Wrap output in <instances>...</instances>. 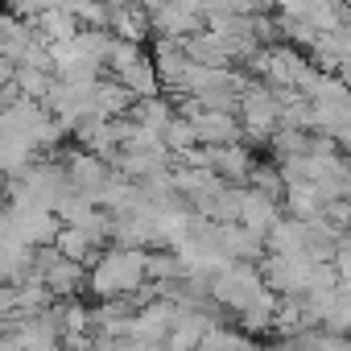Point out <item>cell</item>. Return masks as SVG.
Here are the masks:
<instances>
[{"label": "cell", "mask_w": 351, "mask_h": 351, "mask_svg": "<svg viewBox=\"0 0 351 351\" xmlns=\"http://www.w3.org/2000/svg\"><path fill=\"white\" fill-rule=\"evenodd\" d=\"M141 281H145V248H124V244H112L108 252H95L91 273H87V289L95 298L132 293Z\"/></svg>", "instance_id": "1"}, {"label": "cell", "mask_w": 351, "mask_h": 351, "mask_svg": "<svg viewBox=\"0 0 351 351\" xmlns=\"http://www.w3.org/2000/svg\"><path fill=\"white\" fill-rule=\"evenodd\" d=\"M265 289H269V285L261 281L256 261H228L223 269H215V273L207 277L211 302H219V306H228V310H236V314H240L244 306H252Z\"/></svg>", "instance_id": "2"}, {"label": "cell", "mask_w": 351, "mask_h": 351, "mask_svg": "<svg viewBox=\"0 0 351 351\" xmlns=\"http://www.w3.org/2000/svg\"><path fill=\"white\" fill-rule=\"evenodd\" d=\"M58 223L62 219L50 207H42V203H34V207H5V211H0V232L21 240V244H29V248L50 244L54 232H58Z\"/></svg>", "instance_id": "3"}, {"label": "cell", "mask_w": 351, "mask_h": 351, "mask_svg": "<svg viewBox=\"0 0 351 351\" xmlns=\"http://www.w3.org/2000/svg\"><path fill=\"white\" fill-rule=\"evenodd\" d=\"M145 5V17H149V34L157 38H186L195 29H203V13L191 9L186 0H141Z\"/></svg>", "instance_id": "4"}, {"label": "cell", "mask_w": 351, "mask_h": 351, "mask_svg": "<svg viewBox=\"0 0 351 351\" xmlns=\"http://www.w3.org/2000/svg\"><path fill=\"white\" fill-rule=\"evenodd\" d=\"M17 178L29 186V195H34V203H42V207H58L66 195H71V182H66V169H62V161H42V157H34Z\"/></svg>", "instance_id": "5"}, {"label": "cell", "mask_w": 351, "mask_h": 351, "mask_svg": "<svg viewBox=\"0 0 351 351\" xmlns=\"http://www.w3.org/2000/svg\"><path fill=\"white\" fill-rule=\"evenodd\" d=\"M62 169H66L71 191H75V195H87V199H95V191L104 186V178L112 173V165H108L104 157L87 153V149H75V153L62 161Z\"/></svg>", "instance_id": "6"}, {"label": "cell", "mask_w": 351, "mask_h": 351, "mask_svg": "<svg viewBox=\"0 0 351 351\" xmlns=\"http://www.w3.org/2000/svg\"><path fill=\"white\" fill-rule=\"evenodd\" d=\"M75 136H79V145L87 149V153H95V157H104L108 165H112V157L120 153V136H116V116H83L75 128H71Z\"/></svg>", "instance_id": "7"}, {"label": "cell", "mask_w": 351, "mask_h": 351, "mask_svg": "<svg viewBox=\"0 0 351 351\" xmlns=\"http://www.w3.org/2000/svg\"><path fill=\"white\" fill-rule=\"evenodd\" d=\"M277 215H281L277 195H265V191H256V186H244V191H240V211H236V223H244L248 232L265 236V232H269V223H273Z\"/></svg>", "instance_id": "8"}, {"label": "cell", "mask_w": 351, "mask_h": 351, "mask_svg": "<svg viewBox=\"0 0 351 351\" xmlns=\"http://www.w3.org/2000/svg\"><path fill=\"white\" fill-rule=\"evenodd\" d=\"M191 124H195V136L203 145H228V141H240V120L236 112H223V108H199L191 112Z\"/></svg>", "instance_id": "9"}, {"label": "cell", "mask_w": 351, "mask_h": 351, "mask_svg": "<svg viewBox=\"0 0 351 351\" xmlns=\"http://www.w3.org/2000/svg\"><path fill=\"white\" fill-rule=\"evenodd\" d=\"M306 50L318 71H335V75L347 71V29H318Z\"/></svg>", "instance_id": "10"}, {"label": "cell", "mask_w": 351, "mask_h": 351, "mask_svg": "<svg viewBox=\"0 0 351 351\" xmlns=\"http://www.w3.org/2000/svg\"><path fill=\"white\" fill-rule=\"evenodd\" d=\"M215 244L232 256V261H261L265 256V240L256 232H248L244 223H215Z\"/></svg>", "instance_id": "11"}, {"label": "cell", "mask_w": 351, "mask_h": 351, "mask_svg": "<svg viewBox=\"0 0 351 351\" xmlns=\"http://www.w3.org/2000/svg\"><path fill=\"white\" fill-rule=\"evenodd\" d=\"M248 165H252V153H248L240 141L211 145V169L219 173L223 182H244V178H248Z\"/></svg>", "instance_id": "12"}, {"label": "cell", "mask_w": 351, "mask_h": 351, "mask_svg": "<svg viewBox=\"0 0 351 351\" xmlns=\"http://www.w3.org/2000/svg\"><path fill=\"white\" fill-rule=\"evenodd\" d=\"M132 104V91L120 79H95L91 87V116H124Z\"/></svg>", "instance_id": "13"}, {"label": "cell", "mask_w": 351, "mask_h": 351, "mask_svg": "<svg viewBox=\"0 0 351 351\" xmlns=\"http://www.w3.org/2000/svg\"><path fill=\"white\" fill-rule=\"evenodd\" d=\"M153 71H157V79H161V87H173V79L182 75V66H186V54H182V42L178 38H157L153 42Z\"/></svg>", "instance_id": "14"}, {"label": "cell", "mask_w": 351, "mask_h": 351, "mask_svg": "<svg viewBox=\"0 0 351 351\" xmlns=\"http://www.w3.org/2000/svg\"><path fill=\"white\" fill-rule=\"evenodd\" d=\"M62 256H71V261H79V265H91L95 261V252H99V244L83 232V228H75V223H58V232H54V240H50Z\"/></svg>", "instance_id": "15"}, {"label": "cell", "mask_w": 351, "mask_h": 351, "mask_svg": "<svg viewBox=\"0 0 351 351\" xmlns=\"http://www.w3.org/2000/svg\"><path fill=\"white\" fill-rule=\"evenodd\" d=\"M173 112H178V108H173V104L157 91V95H141V99H132L124 116H128V120H136V124H145V128H153V132H161V128H165V120H169Z\"/></svg>", "instance_id": "16"}, {"label": "cell", "mask_w": 351, "mask_h": 351, "mask_svg": "<svg viewBox=\"0 0 351 351\" xmlns=\"http://www.w3.org/2000/svg\"><path fill=\"white\" fill-rule=\"evenodd\" d=\"M34 21V29L46 38V42H58V38H71L75 29H79V21H75V13L66 9V5H50V9H42V13H34L29 17Z\"/></svg>", "instance_id": "17"}, {"label": "cell", "mask_w": 351, "mask_h": 351, "mask_svg": "<svg viewBox=\"0 0 351 351\" xmlns=\"http://www.w3.org/2000/svg\"><path fill=\"white\" fill-rule=\"evenodd\" d=\"M116 79L132 91V99H141V95H157V91H161V79H157V71H153L149 54H141L136 62H128L124 71H116Z\"/></svg>", "instance_id": "18"}, {"label": "cell", "mask_w": 351, "mask_h": 351, "mask_svg": "<svg viewBox=\"0 0 351 351\" xmlns=\"http://www.w3.org/2000/svg\"><path fill=\"white\" fill-rule=\"evenodd\" d=\"M281 195H285V215H293V219H314V215H322V199H318V191H314L310 182H285Z\"/></svg>", "instance_id": "19"}, {"label": "cell", "mask_w": 351, "mask_h": 351, "mask_svg": "<svg viewBox=\"0 0 351 351\" xmlns=\"http://www.w3.org/2000/svg\"><path fill=\"white\" fill-rule=\"evenodd\" d=\"M199 136H195V124H191V116H182V112H173L169 120H165V128H161V145L178 157L186 145H195Z\"/></svg>", "instance_id": "20"}, {"label": "cell", "mask_w": 351, "mask_h": 351, "mask_svg": "<svg viewBox=\"0 0 351 351\" xmlns=\"http://www.w3.org/2000/svg\"><path fill=\"white\" fill-rule=\"evenodd\" d=\"M50 79H54V71L25 66V62H17V71H13L17 91H21V95H29V99H42V95H46V87H50Z\"/></svg>", "instance_id": "21"}, {"label": "cell", "mask_w": 351, "mask_h": 351, "mask_svg": "<svg viewBox=\"0 0 351 351\" xmlns=\"http://www.w3.org/2000/svg\"><path fill=\"white\" fill-rule=\"evenodd\" d=\"M145 277L153 281H178L182 277V261L173 252H145Z\"/></svg>", "instance_id": "22"}, {"label": "cell", "mask_w": 351, "mask_h": 351, "mask_svg": "<svg viewBox=\"0 0 351 351\" xmlns=\"http://www.w3.org/2000/svg\"><path fill=\"white\" fill-rule=\"evenodd\" d=\"M199 347H248V335L244 330H232V326H219L211 318L203 326V335H199Z\"/></svg>", "instance_id": "23"}, {"label": "cell", "mask_w": 351, "mask_h": 351, "mask_svg": "<svg viewBox=\"0 0 351 351\" xmlns=\"http://www.w3.org/2000/svg\"><path fill=\"white\" fill-rule=\"evenodd\" d=\"M244 182H252V186L265 191V195H281V173H277V165H261V161H252Z\"/></svg>", "instance_id": "24"}, {"label": "cell", "mask_w": 351, "mask_h": 351, "mask_svg": "<svg viewBox=\"0 0 351 351\" xmlns=\"http://www.w3.org/2000/svg\"><path fill=\"white\" fill-rule=\"evenodd\" d=\"M322 219L347 232V223H351V207H347V199H322Z\"/></svg>", "instance_id": "25"}, {"label": "cell", "mask_w": 351, "mask_h": 351, "mask_svg": "<svg viewBox=\"0 0 351 351\" xmlns=\"http://www.w3.org/2000/svg\"><path fill=\"white\" fill-rule=\"evenodd\" d=\"M0 108H5V99H0Z\"/></svg>", "instance_id": "26"}]
</instances>
